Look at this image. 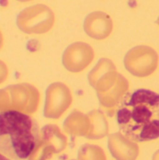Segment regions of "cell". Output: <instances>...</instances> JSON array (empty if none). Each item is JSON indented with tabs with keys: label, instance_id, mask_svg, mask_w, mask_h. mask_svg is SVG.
Here are the masks:
<instances>
[{
	"label": "cell",
	"instance_id": "cell-1",
	"mask_svg": "<svg viewBox=\"0 0 159 160\" xmlns=\"http://www.w3.org/2000/svg\"><path fill=\"white\" fill-rule=\"evenodd\" d=\"M117 123L127 139L144 142L159 138V94L138 89L127 93L117 110Z\"/></svg>",
	"mask_w": 159,
	"mask_h": 160
},
{
	"label": "cell",
	"instance_id": "cell-2",
	"mask_svg": "<svg viewBox=\"0 0 159 160\" xmlns=\"http://www.w3.org/2000/svg\"><path fill=\"white\" fill-rule=\"evenodd\" d=\"M40 141L38 125L18 111L0 112V153L12 160L30 158Z\"/></svg>",
	"mask_w": 159,
	"mask_h": 160
},
{
	"label": "cell",
	"instance_id": "cell-3",
	"mask_svg": "<svg viewBox=\"0 0 159 160\" xmlns=\"http://www.w3.org/2000/svg\"><path fill=\"white\" fill-rule=\"evenodd\" d=\"M89 82L97 90L101 103L109 100L120 103L128 90L127 79L117 72L114 64L107 58L100 59L90 72Z\"/></svg>",
	"mask_w": 159,
	"mask_h": 160
},
{
	"label": "cell",
	"instance_id": "cell-4",
	"mask_svg": "<svg viewBox=\"0 0 159 160\" xmlns=\"http://www.w3.org/2000/svg\"><path fill=\"white\" fill-rule=\"evenodd\" d=\"M39 92L30 83H16L0 89V112L18 111L26 114L37 111L39 104Z\"/></svg>",
	"mask_w": 159,
	"mask_h": 160
},
{
	"label": "cell",
	"instance_id": "cell-5",
	"mask_svg": "<svg viewBox=\"0 0 159 160\" xmlns=\"http://www.w3.org/2000/svg\"><path fill=\"white\" fill-rule=\"evenodd\" d=\"M53 10L44 4H36L23 8L17 16L18 28L27 35H41L49 32L54 25Z\"/></svg>",
	"mask_w": 159,
	"mask_h": 160
},
{
	"label": "cell",
	"instance_id": "cell-6",
	"mask_svg": "<svg viewBox=\"0 0 159 160\" xmlns=\"http://www.w3.org/2000/svg\"><path fill=\"white\" fill-rule=\"evenodd\" d=\"M124 64L129 73L138 78L149 77L158 67V54L155 49L141 45L129 50L125 56Z\"/></svg>",
	"mask_w": 159,
	"mask_h": 160
},
{
	"label": "cell",
	"instance_id": "cell-7",
	"mask_svg": "<svg viewBox=\"0 0 159 160\" xmlns=\"http://www.w3.org/2000/svg\"><path fill=\"white\" fill-rule=\"evenodd\" d=\"M71 102L72 94L69 87L64 82H52L46 90L45 116L58 118L70 106Z\"/></svg>",
	"mask_w": 159,
	"mask_h": 160
},
{
	"label": "cell",
	"instance_id": "cell-8",
	"mask_svg": "<svg viewBox=\"0 0 159 160\" xmlns=\"http://www.w3.org/2000/svg\"><path fill=\"white\" fill-rule=\"evenodd\" d=\"M95 58V51L91 45L78 41L69 45L64 52L62 62L67 70L79 73L87 68Z\"/></svg>",
	"mask_w": 159,
	"mask_h": 160
},
{
	"label": "cell",
	"instance_id": "cell-9",
	"mask_svg": "<svg viewBox=\"0 0 159 160\" xmlns=\"http://www.w3.org/2000/svg\"><path fill=\"white\" fill-rule=\"evenodd\" d=\"M83 29L90 38L97 40H103L112 34L113 22L110 15L106 12L94 11L85 18Z\"/></svg>",
	"mask_w": 159,
	"mask_h": 160
},
{
	"label": "cell",
	"instance_id": "cell-10",
	"mask_svg": "<svg viewBox=\"0 0 159 160\" xmlns=\"http://www.w3.org/2000/svg\"><path fill=\"white\" fill-rule=\"evenodd\" d=\"M8 77V68L5 62L0 60V84L5 82Z\"/></svg>",
	"mask_w": 159,
	"mask_h": 160
},
{
	"label": "cell",
	"instance_id": "cell-11",
	"mask_svg": "<svg viewBox=\"0 0 159 160\" xmlns=\"http://www.w3.org/2000/svg\"><path fill=\"white\" fill-rule=\"evenodd\" d=\"M3 45H4V36H3L2 31L0 30V51L3 48Z\"/></svg>",
	"mask_w": 159,
	"mask_h": 160
},
{
	"label": "cell",
	"instance_id": "cell-12",
	"mask_svg": "<svg viewBox=\"0 0 159 160\" xmlns=\"http://www.w3.org/2000/svg\"><path fill=\"white\" fill-rule=\"evenodd\" d=\"M0 160H12V159H10V158H7L6 156H4L3 154H1V153H0Z\"/></svg>",
	"mask_w": 159,
	"mask_h": 160
},
{
	"label": "cell",
	"instance_id": "cell-13",
	"mask_svg": "<svg viewBox=\"0 0 159 160\" xmlns=\"http://www.w3.org/2000/svg\"><path fill=\"white\" fill-rule=\"evenodd\" d=\"M18 2H22V3H26V2H30V1H33V0H16Z\"/></svg>",
	"mask_w": 159,
	"mask_h": 160
},
{
	"label": "cell",
	"instance_id": "cell-14",
	"mask_svg": "<svg viewBox=\"0 0 159 160\" xmlns=\"http://www.w3.org/2000/svg\"><path fill=\"white\" fill-rule=\"evenodd\" d=\"M157 23L159 24V17H158V19H157Z\"/></svg>",
	"mask_w": 159,
	"mask_h": 160
}]
</instances>
